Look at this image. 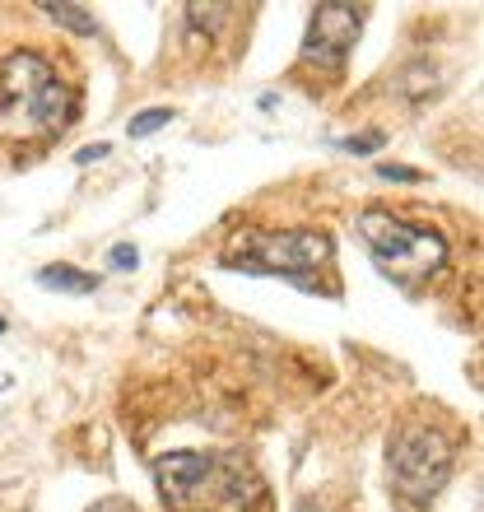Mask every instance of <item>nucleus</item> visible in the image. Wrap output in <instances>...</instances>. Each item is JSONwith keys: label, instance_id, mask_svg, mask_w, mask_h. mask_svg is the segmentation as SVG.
<instances>
[{"label": "nucleus", "instance_id": "1", "mask_svg": "<svg viewBox=\"0 0 484 512\" xmlns=\"http://www.w3.org/2000/svg\"><path fill=\"white\" fill-rule=\"evenodd\" d=\"M75 117V94L38 52L0 56V131L10 140L61 135Z\"/></svg>", "mask_w": 484, "mask_h": 512}, {"label": "nucleus", "instance_id": "2", "mask_svg": "<svg viewBox=\"0 0 484 512\" xmlns=\"http://www.w3.org/2000/svg\"><path fill=\"white\" fill-rule=\"evenodd\" d=\"M354 229L368 243L377 266L401 284L429 280L433 270H443V261H447L443 233L424 229V224H410L405 215H391V210H377V205L354 219Z\"/></svg>", "mask_w": 484, "mask_h": 512}, {"label": "nucleus", "instance_id": "3", "mask_svg": "<svg viewBox=\"0 0 484 512\" xmlns=\"http://www.w3.org/2000/svg\"><path fill=\"white\" fill-rule=\"evenodd\" d=\"M452 461H457V443L443 429L410 419V424H401L391 433L387 480L405 503H429L452 480Z\"/></svg>", "mask_w": 484, "mask_h": 512}, {"label": "nucleus", "instance_id": "4", "mask_svg": "<svg viewBox=\"0 0 484 512\" xmlns=\"http://www.w3.org/2000/svg\"><path fill=\"white\" fill-rule=\"evenodd\" d=\"M159 494L173 503V512H219L242 499V480L247 471L224 457H205V452H173L154 466Z\"/></svg>", "mask_w": 484, "mask_h": 512}, {"label": "nucleus", "instance_id": "5", "mask_svg": "<svg viewBox=\"0 0 484 512\" xmlns=\"http://www.w3.org/2000/svg\"><path fill=\"white\" fill-rule=\"evenodd\" d=\"M331 261V238L326 233H247L224 252V266L252 270V275H312Z\"/></svg>", "mask_w": 484, "mask_h": 512}, {"label": "nucleus", "instance_id": "6", "mask_svg": "<svg viewBox=\"0 0 484 512\" xmlns=\"http://www.w3.org/2000/svg\"><path fill=\"white\" fill-rule=\"evenodd\" d=\"M363 28V10L359 5H340V0H322L312 5V24H308V42H303V66H317L326 75H336L345 66V56L354 52Z\"/></svg>", "mask_w": 484, "mask_h": 512}, {"label": "nucleus", "instance_id": "7", "mask_svg": "<svg viewBox=\"0 0 484 512\" xmlns=\"http://www.w3.org/2000/svg\"><path fill=\"white\" fill-rule=\"evenodd\" d=\"M42 289H56V294H98V275L80 266H66V261H52V266L38 270Z\"/></svg>", "mask_w": 484, "mask_h": 512}, {"label": "nucleus", "instance_id": "8", "mask_svg": "<svg viewBox=\"0 0 484 512\" xmlns=\"http://www.w3.org/2000/svg\"><path fill=\"white\" fill-rule=\"evenodd\" d=\"M42 14L47 19H56L61 28H70V33H80V38H94L98 33V19L84 5H70V0H42Z\"/></svg>", "mask_w": 484, "mask_h": 512}, {"label": "nucleus", "instance_id": "9", "mask_svg": "<svg viewBox=\"0 0 484 512\" xmlns=\"http://www.w3.org/2000/svg\"><path fill=\"white\" fill-rule=\"evenodd\" d=\"M173 117H177L173 108H145V112H135V117H131V140H145V135L163 131V126L173 122Z\"/></svg>", "mask_w": 484, "mask_h": 512}, {"label": "nucleus", "instance_id": "10", "mask_svg": "<svg viewBox=\"0 0 484 512\" xmlns=\"http://www.w3.org/2000/svg\"><path fill=\"white\" fill-rule=\"evenodd\" d=\"M387 145V131H368V135H345L340 149H350V154H377V149Z\"/></svg>", "mask_w": 484, "mask_h": 512}, {"label": "nucleus", "instance_id": "11", "mask_svg": "<svg viewBox=\"0 0 484 512\" xmlns=\"http://www.w3.org/2000/svg\"><path fill=\"white\" fill-rule=\"evenodd\" d=\"M377 177H382V182H424V173H419V168H405V163H382Z\"/></svg>", "mask_w": 484, "mask_h": 512}, {"label": "nucleus", "instance_id": "12", "mask_svg": "<svg viewBox=\"0 0 484 512\" xmlns=\"http://www.w3.org/2000/svg\"><path fill=\"white\" fill-rule=\"evenodd\" d=\"M108 266L112 270H135V266H140V252H135L131 243H121V247H112V252H108Z\"/></svg>", "mask_w": 484, "mask_h": 512}, {"label": "nucleus", "instance_id": "13", "mask_svg": "<svg viewBox=\"0 0 484 512\" xmlns=\"http://www.w3.org/2000/svg\"><path fill=\"white\" fill-rule=\"evenodd\" d=\"M94 159H108V145H84L75 154V163H94Z\"/></svg>", "mask_w": 484, "mask_h": 512}, {"label": "nucleus", "instance_id": "14", "mask_svg": "<svg viewBox=\"0 0 484 512\" xmlns=\"http://www.w3.org/2000/svg\"><path fill=\"white\" fill-rule=\"evenodd\" d=\"M89 512H135V508L126 499H103V503H94Z\"/></svg>", "mask_w": 484, "mask_h": 512}, {"label": "nucleus", "instance_id": "15", "mask_svg": "<svg viewBox=\"0 0 484 512\" xmlns=\"http://www.w3.org/2000/svg\"><path fill=\"white\" fill-rule=\"evenodd\" d=\"M0 336H5V317H0Z\"/></svg>", "mask_w": 484, "mask_h": 512}]
</instances>
